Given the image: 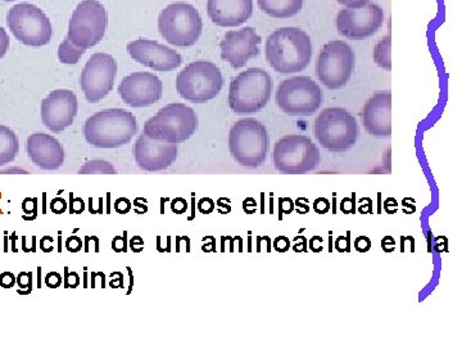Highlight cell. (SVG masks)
Listing matches in <instances>:
<instances>
[{
    "label": "cell",
    "instance_id": "37",
    "mask_svg": "<svg viewBox=\"0 0 462 346\" xmlns=\"http://www.w3.org/2000/svg\"><path fill=\"white\" fill-rule=\"evenodd\" d=\"M314 209L318 214H327L330 211V202L325 198H319L315 200Z\"/></svg>",
    "mask_w": 462,
    "mask_h": 346
},
{
    "label": "cell",
    "instance_id": "41",
    "mask_svg": "<svg viewBox=\"0 0 462 346\" xmlns=\"http://www.w3.org/2000/svg\"><path fill=\"white\" fill-rule=\"evenodd\" d=\"M85 209L83 199L74 198V194H71V205H69V214H81Z\"/></svg>",
    "mask_w": 462,
    "mask_h": 346
},
{
    "label": "cell",
    "instance_id": "14",
    "mask_svg": "<svg viewBox=\"0 0 462 346\" xmlns=\"http://www.w3.org/2000/svg\"><path fill=\"white\" fill-rule=\"evenodd\" d=\"M117 62L106 53L93 54L80 76L81 89L89 103H98L114 89Z\"/></svg>",
    "mask_w": 462,
    "mask_h": 346
},
{
    "label": "cell",
    "instance_id": "47",
    "mask_svg": "<svg viewBox=\"0 0 462 346\" xmlns=\"http://www.w3.org/2000/svg\"><path fill=\"white\" fill-rule=\"evenodd\" d=\"M298 214H309L310 208H309V200L307 199H298L296 202Z\"/></svg>",
    "mask_w": 462,
    "mask_h": 346
},
{
    "label": "cell",
    "instance_id": "16",
    "mask_svg": "<svg viewBox=\"0 0 462 346\" xmlns=\"http://www.w3.org/2000/svg\"><path fill=\"white\" fill-rule=\"evenodd\" d=\"M162 81L151 72H134L126 76L118 86V94L127 105L149 107L162 98Z\"/></svg>",
    "mask_w": 462,
    "mask_h": 346
},
{
    "label": "cell",
    "instance_id": "11",
    "mask_svg": "<svg viewBox=\"0 0 462 346\" xmlns=\"http://www.w3.org/2000/svg\"><path fill=\"white\" fill-rule=\"evenodd\" d=\"M7 23L14 38L27 47H44L50 44L53 36L50 18L30 3H21L9 9Z\"/></svg>",
    "mask_w": 462,
    "mask_h": 346
},
{
    "label": "cell",
    "instance_id": "21",
    "mask_svg": "<svg viewBox=\"0 0 462 346\" xmlns=\"http://www.w3.org/2000/svg\"><path fill=\"white\" fill-rule=\"evenodd\" d=\"M27 156L39 168L54 171L65 163V149L50 133L35 132L26 142Z\"/></svg>",
    "mask_w": 462,
    "mask_h": 346
},
{
    "label": "cell",
    "instance_id": "45",
    "mask_svg": "<svg viewBox=\"0 0 462 346\" xmlns=\"http://www.w3.org/2000/svg\"><path fill=\"white\" fill-rule=\"evenodd\" d=\"M337 2L345 5L346 8H360L369 5L370 0H337Z\"/></svg>",
    "mask_w": 462,
    "mask_h": 346
},
{
    "label": "cell",
    "instance_id": "31",
    "mask_svg": "<svg viewBox=\"0 0 462 346\" xmlns=\"http://www.w3.org/2000/svg\"><path fill=\"white\" fill-rule=\"evenodd\" d=\"M66 248L71 253H78L83 249V240L79 236H71V238L66 240Z\"/></svg>",
    "mask_w": 462,
    "mask_h": 346
},
{
    "label": "cell",
    "instance_id": "48",
    "mask_svg": "<svg viewBox=\"0 0 462 346\" xmlns=\"http://www.w3.org/2000/svg\"><path fill=\"white\" fill-rule=\"evenodd\" d=\"M45 242H53V239L51 238V236H45V238L42 239V249L45 251V253H51V250H53V244H45Z\"/></svg>",
    "mask_w": 462,
    "mask_h": 346
},
{
    "label": "cell",
    "instance_id": "25",
    "mask_svg": "<svg viewBox=\"0 0 462 346\" xmlns=\"http://www.w3.org/2000/svg\"><path fill=\"white\" fill-rule=\"evenodd\" d=\"M20 150V141L16 132L0 124V167L7 166L16 159Z\"/></svg>",
    "mask_w": 462,
    "mask_h": 346
},
{
    "label": "cell",
    "instance_id": "9",
    "mask_svg": "<svg viewBox=\"0 0 462 346\" xmlns=\"http://www.w3.org/2000/svg\"><path fill=\"white\" fill-rule=\"evenodd\" d=\"M273 166L282 175H305L320 165V151L305 135H288L276 141Z\"/></svg>",
    "mask_w": 462,
    "mask_h": 346
},
{
    "label": "cell",
    "instance_id": "5",
    "mask_svg": "<svg viewBox=\"0 0 462 346\" xmlns=\"http://www.w3.org/2000/svg\"><path fill=\"white\" fill-rule=\"evenodd\" d=\"M273 80L263 68H248L233 78L229 107L239 115L254 114L266 107L272 98Z\"/></svg>",
    "mask_w": 462,
    "mask_h": 346
},
{
    "label": "cell",
    "instance_id": "20",
    "mask_svg": "<svg viewBox=\"0 0 462 346\" xmlns=\"http://www.w3.org/2000/svg\"><path fill=\"white\" fill-rule=\"evenodd\" d=\"M133 153L136 165L143 171H163L178 159V145L153 141L143 133L134 145Z\"/></svg>",
    "mask_w": 462,
    "mask_h": 346
},
{
    "label": "cell",
    "instance_id": "26",
    "mask_svg": "<svg viewBox=\"0 0 462 346\" xmlns=\"http://www.w3.org/2000/svg\"><path fill=\"white\" fill-rule=\"evenodd\" d=\"M374 62H375L380 68L385 69V71H391V36H384L382 41L376 44L375 50H374Z\"/></svg>",
    "mask_w": 462,
    "mask_h": 346
},
{
    "label": "cell",
    "instance_id": "38",
    "mask_svg": "<svg viewBox=\"0 0 462 346\" xmlns=\"http://www.w3.org/2000/svg\"><path fill=\"white\" fill-rule=\"evenodd\" d=\"M45 284L51 288L60 287L62 285V276L58 272L48 273L47 278H45Z\"/></svg>",
    "mask_w": 462,
    "mask_h": 346
},
{
    "label": "cell",
    "instance_id": "42",
    "mask_svg": "<svg viewBox=\"0 0 462 346\" xmlns=\"http://www.w3.org/2000/svg\"><path fill=\"white\" fill-rule=\"evenodd\" d=\"M171 209L173 214H184L188 209L187 200L182 198H176L172 202Z\"/></svg>",
    "mask_w": 462,
    "mask_h": 346
},
{
    "label": "cell",
    "instance_id": "15",
    "mask_svg": "<svg viewBox=\"0 0 462 346\" xmlns=\"http://www.w3.org/2000/svg\"><path fill=\"white\" fill-rule=\"evenodd\" d=\"M384 23V11L378 5L345 8L337 16V29L349 41H364L379 32Z\"/></svg>",
    "mask_w": 462,
    "mask_h": 346
},
{
    "label": "cell",
    "instance_id": "29",
    "mask_svg": "<svg viewBox=\"0 0 462 346\" xmlns=\"http://www.w3.org/2000/svg\"><path fill=\"white\" fill-rule=\"evenodd\" d=\"M279 218L282 220V215L291 214V212L294 211V203L293 200L289 198H281L279 199Z\"/></svg>",
    "mask_w": 462,
    "mask_h": 346
},
{
    "label": "cell",
    "instance_id": "32",
    "mask_svg": "<svg viewBox=\"0 0 462 346\" xmlns=\"http://www.w3.org/2000/svg\"><path fill=\"white\" fill-rule=\"evenodd\" d=\"M355 248L358 253H367L372 249V241L367 236H360V238L356 239Z\"/></svg>",
    "mask_w": 462,
    "mask_h": 346
},
{
    "label": "cell",
    "instance_id": "6",
    "mask_svg": "<svg viewBox=\"0 0 462 346\" xmlns=\"http://www.w3.org/2000/svg\"><path fill=\"white\" fill-rule=\"evenodd\" d=\"M224 86L221 69L209 60H196L176 77V90L182 99L203 105L215 99Z\"/></svg>",
    "mask_w": 462,
    "mask_h": 346
},
{
    "label": "cell",
    "instance_id": "35",
    "mask_svg": "<svg viewBox=\"0 0 462 346\" xmlns=\"http://www.w3.org/2000/svg\"><path fill=\"white\" fill-rule=\"evenodd\" d=\"M130 209H132V203H130L129 199L120 198L116 200L115 211L117 212L118 214H129Z\"/></svg>",
    "mask_w": 462,
    "mask_h": 346
},
{
    "label": "cell",
    "instance_id": "44",
    "mask_svg": "<svg viewBox=\"0 0 462 346\" xmlns=\"http://www.w3.org/2000/svg\"><path fill=\"white\" fill-rule=\"evenodd\" d=\"M14 284H16V278H14V273L5 272L0 275V285L3 287L11 288Z\"/></svg>",
    "mask_w": 462,
    "mask_h": 346
},
{
    "label": "cell",
    "instance_id": "4",
    "mask_svg": "<svg viewBox=\"0 0 462 346\" xmlns=\"http://www.w3.org/2000/svg\"><path fill=\"white\" fill-rule=\"evenodd\" d=\"M199 129V117L193 108L182 103H171L149 118L143 133L153 141L180 144Z\"/></svg>",
    "mask_w": 462,
    "mask_h": 346
},
{
    "label": "cell",
    "instance_id": "24",
    "mask_svg": "<svg viewBox=\"0 0 462 346\" xmlns=\"http://www.w3.org/2000/svg\"><path fill=\"white\" fill-rule=\"evenodd\" d=\"M261 11L275 18H289L300 14L303 0H257Z\"/></svg>",
    "mask_w": 462,
    "mask_h": 346
},
{
    "label": "cell",
    "instance_id": "8",
    "mask_svg": "<svg viewBox=\"0 0 462 346\" xmlns=\"http://www.w3.org/2000/svg\"><path fill=\"white\" fill-rule=\"evenodd\" d=\"M315 138L333 153L349 150L357 141L358 126L354 115L345 108H327L315 121Z\"/></svg>",
    "mask_w": 462,
    "mask_h": 346
},
{
    "label": "cell",
    "instance_id": "12",
    "mask_svg": "<svg viewBox=\"0 0 462 346\" xmlns=\"http://www.w3.org/2000/svg\"><path fill=\"white\" fill-rule=\"evenodd\" d=\"M108 26V14L97 0H83L72 14L67 38L81 50H89L102 41Z\"/></svg>",
    "mask_w": 462,
    "mask_h": 346
},
{
    "label": "cell",
    "instance_id": "33",
    "mask_svg": "<svg viewBox=\"0 0 462 346\" xmlns=\"http://www.w3.org/2000/svg\"><path fill=\"white\" fill-rule=\"evenodd\" d=\"M9 44H11V41H9L7 32L0 27V59L7 54Z\"/></svg>",
    "mask_w": 462,
    "mask_h": 346
},
{
    "label": "cell",
    "instance_id": "30",
    "mask_svg": "<svg viewBox=\"0 0 462 346\" xmlns=\"http://www.w3.org/2000/svg\"><path fill=\"white\" fill-rule=\"evenodd\" d=\"M80 285V278L78 273L69 272V269H65V288H76Z\"/></svg>",
    "mask_w": 462,
    "mask_h": 346
},
{
    "label": "cell",
    "instance_id": "39",
    "mask_svg": "<svg viewBox=\"0 0 462 346\" xmlns=\"http://www.w3.org/2000/svg\"><path fill=\"white\" fill-rule=\"evenodd\" d=\"M336 249L339 253H348L351 250V241H349V233L346 236H339L336 241Z\"/></svg>",
    "mask_w": 462,
    "mask_h": 346
},
{
    "label": "cell",
    "instance_id": "43",
    "mask_svg": "<svg viewBox=\"0 0 462 346\" xmlns=\"http://www.w3.org/2000/svg\"><path fill=\"white\" fill-rule=\"evenodd\" d=\"M18 287L21 288H30L32 284V275L30 272H23L17 278Z\"/></svg>",
    "mask_w": 462,
    "mask_h": 346
},
{
    "label": "cell",
    "instance_id": "46",
    "mask_svg": "<svg viewBox=\"0 0 462 346\" xmlns=\"http://www.w3.org/2000/svg\"><path fill=\"white\" fill-rule=\"evenodd\" d=\"M112 249L117 253H121V251H126V238L125 236H117L115 238L114 242H112Z\"/></svg>",
    "mask_w": 462,
    "mask_h": 346
},
{
    "label": "cell",
    "instance_id": "23",
    "mask_svg": "<svg viewBox=\"0 0 462 346\" xmlns=\"http://www.w3.org/2000/svg\"><path fill=\"white\" fill-rule=\"evenodd\" d=\"M207 14L215 25L240 26L254 14V0H208Z\"/></svg>",
    "mask_w": 462,
    "mask_h": 346
},
{
    "label": "cell",
    "instance_id": "19",
    "mask_svg": "<svg viewBox=\"0 0 462 346\" xmlns=\"http://www.w3.org/2000/svg\"><path fill=\"white\" fill-rule=\"evenodd\" d=\"M261 36L254 27H243L236 32L225 33L220 42L221 58L233 68H242L249 59L260 54Z\"/></svg>",
    "mask_w": 462,
    "mask_h": 346
},
{
    "label": "cell",
    "instance_id": "2",
    "mask_svg": "<svg viewBox=\"0 0 462 346\" xmlns=\"http://www.w3.org/2000/svg\"><path fill=\"white\" fill-rule=\"evenodd\" d=\"M138 132V123L132 112L115 108L100 111L84 124L85 141L91 147L115 149L132 141Z\"/></svg>",
    "mask_w": 462,
    "mask_h": 346
},
{
    "label": "cell",
    "instance_id": "27",
    "mask_svg": "<svg viewBox=\"0 0 462 346\" xmlns=\"http://www.w3.org/2000/svg\"><path fill=\"white\" fill-rule=\"evenodd\" d=\"M84 53L85 50L76 47L74 42L69 41V38H66L58 48V58L65 65H76Z\"/></svg>",
    "mask_w": 462,
    "mask_h": 346
},
{
    "label": "cell",
    "instance_id": "10",
    "mask_svg": "<svg viewBox=\"0 0 462 346\" xmlns=\"http://www.w3.org/2000/svg\"><path fill=\"white\" fill-rule=\"evenodd\" d=\"M276 105L291 117H309L322 105V91L318 83L307 76L282 81L276 91Z\"/></svg>",
    "mask_w": 462,
    "mask_h": 346
},
{
    "label": "cell",
    "instance_id": "13",
    "mask_svg": "<svg viewBox=\"0 0 462 346\" xmlns=\"http://www.w3.org/2000/svg\"><path fill=\"white\" fill-rule=\"evenodd\" d=\"M354 68V50L345 41L328 42L316 60V76L330 90L345 87L349 83Z\"/></svg>",
    "mask_w": 462,
    "mask_h": 346
},
{
    "label": "cell",
    "instance_id": "40",
    "mask_svg": "<svg viewBox=\"0 0 462 346\" xmlns=\"http://www.w3.org/2000/svg\"><path fill=\"white\" fill-rule=\"evenodd\" d=\"M51 209L53 214H63L67 211V202L63 198H56L51 200Z\"/></svg>",
    "mask_w": 462,
    "mask_h": 346
},
{
    "label": "cell",
    "instance_id": "7",
    "mask_svg": "<svg viewBox=\"0 0 462 346\" xmlns=\"http://www.w3.org/2000/svg\"><path fill=\"white\" fill-rule=\"evenodd\" d=\"M158 30L169 44L187 48L196 44L202 35L203 21L199 12L188 3H172L161 12Z\"/></svg>",
    "mask_w": 462,
    "mask_h": 346
},
{
    "label": "cell",
    "instance_id": "17",
    "mask_svg": "<svg viewBox=\"0 0 462 346\" xmlns=\"http://www.w3.org/2000/svg\"><path fill=\"white\" fill-rule=\"evenodd\" d=\"M79 103L74 91H51L42 103V121L51 132H62L74 123Z\"/></svg>",
    "mask_w": 462,
    "mask_h": 346
},
{
    "label": "cell",
    "instance_id": "22",
    "mask_svg": "<svg viewBox=\"0 0 462 346\" xmlns=\"http://www.w3.org/2000/svg\"><path fill=\"white\" fill-rule=\"evenodd\" d=\"M365 130L375 138H391L392 94L388 91L374 94L363 111Z\"/></svg>",
    "mask_w": 462,
    "mask_h": 346
},
{
    "label": "cell",
    "instance_id": "36",
    "mask_svg": "<svg viewBox=\"0 0 462 346\" xmlns=\"http://www.w3.org/2000/svg\"><path fill=\"white\" fill-rule=\"evenodd\" d=\"M273 249L279 253H285L291 249V241H289L287 236H278L273 241Z\"/></svg>",
    "mask_w": 462,
    "mask_h": 346
},
{
    "label": "cell",
    "instance_id": "1",
    "mask_svg": "<svg viewBox=\"0 0 462 346\" xmlns=\"http://www.w3.org/2000/svg\"><path fill=\"white\" fill-rule=\"evenodd\" d=\"M266 59L282 75L302 72L311 62L312 42L298 27H282L267 38Z\"/></svg>",
    "mask_w": 462,
    "mask_h": 346
},
{
    "label": "cell",
    "instance_id": "3",
    "mask_svg": "<svg viewBox=\"0 0 462 346\" xmlns=\"http://www.w3.org/2000/svg\"><path fill=\"white\" fill-rule=\"evenodd\" d=\"M269 149V132L260 121L245 118L231 127L229 150L238 165L258 168L266 162Z\"/></svg>",
    "mask_w": 462,
    "mask_h": 346
},
{
    "label": "cell",
    "instance_id": "34",
    "mask_svg": "<svg viewBox=\"0 0 462 346\" xmlns=\"http://www.w3.org/2000/svg\"><path fill=\"white\" fill-rule=\"evenodd\" d=\"M340 211L345 214H356V196L355 194L352 198H345L340 203Z\"/></svg>",
    "mask_w": 462,
    "mask_h": 346
},
{
    "label": "cell",
    "instance_id": "18",
    "mask_svg": "<svg viewBox=\"0 0 462 346\" xmlns=\"http://www.w3.org/2000/svg\"><path fill=\"white\" fill-rule=\"evenodd\" d=\"M127 51L135 62L158 72L173 71L182 63V58L178 51L147 39L129 42Z\"/></svg>",
    "mask_w": 462,
    "mask_h": 346
},
{
    "label": "cell",
    "instance_id": "51",
    "mask_svg": "<svg viewBox=\"0 0 462 346\" xmlns=\"http://www.w3.org/2000/svg\"><path fill=\"white\" fill-rule=\"evenodd\" d=\"M3 2H16V0H3Z\"/></svg>",
    "mask_w": 462,
    "mask_h": 346
},
{
    "label": "cell",
    "instance_id": "28",
    "mask_svg": "<svg viewBox=\"0 0 462 346\" xmlns=\"http://www.w3.org/2000/svg\"><path fill=\"white\" fill-rule=\"evenodd\" d=\"M115 167L107 160L94 159L85 163L80 169L79 175H116Z\"/></svg>",
    "mask_w": 462,
    "mask_h": 346
},
{
    "label": "cell",
    "instance_id": "49",
    "mask_svg": "<svg viewBox=\"0 0 462 346\" xmlns=\"http://www.w3.org/2000/svg\"><path fill=\"white\" fill-rule=\"evenodd\" d=\"M300 244H297L294 245V251H297V253H300V251H307V239L306 238H303L302 236V240H300Z\"/></svg>",
    "mask_w": 462,
    "mask_h": 346
},
{
    "label": "cell",
    "instance_id": "50",
    "mask_svg": "<svg viewBox=\"0 0 462 346\" xmlns=\"http://www.w3.org/2000/svg\"><path fill=\"white\" fill-rule=\"evenodd\" d=\"M14 175V173H17V175H27V171H23V169L20 168H8L5 169V171H0V175Z\"/></svg>",
    "mask_w": 462,
    "mask_h": 346
}]
</instances>
